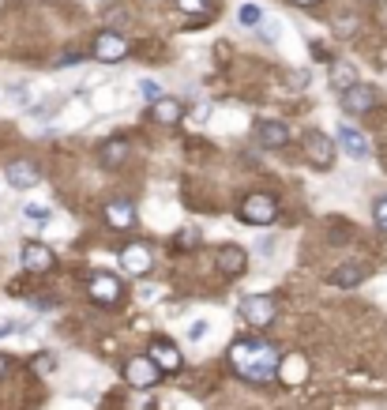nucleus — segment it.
Returning a JSON list of instances; mask_svg holds the SVG:
<instances>
[{"label": "nucleus", "instance_id": "f257e3e1", "mask_svg": "<svg viewBox=\"0 0 387 410\" xmlns=\"http://www.w3.org/2000/svg\"><path fill=\"white\" fill-rule=\"evenodd\" d=\"M230 365L237 377L252 380V384H271L282 373V354L263 339H241L230 347Z\"/></svg>", "mask_w": 387, "mask_h": 410}, {"label": "nucleus", "instance_id": "f03ea898", "mask_svg": "<svg viewBox=\"0 0 387 410\" xmlns=\"http://www.w3.org/2000/svg\"><path fill=\"white\" fill-rule=\"evenodd\" d=\"M278 215V204H275V196H267V192H252L241 200V207H237V219L248 222V226H271Z\"/></svg>", "mask_w": 387, "mask_h": 410}, {"label": "nucleus", "instance_id": "7ed1b4c3", "mask_svg": "<svg viewBox=\"0 0 387 410\" xmlns=\"http://www.w3.org/2000/svg\"><path fill=\"white\" fill-rule=\"evenodd\" d=\"M304 158L316 166V169H331L335 166V140L324 136V132H304Z\"/></svg>", "mask_w": 387, "mask_h": 410}, {"label": "nucleus", "instance_id": "20e7f679", "mask_svg": "<svg viewBox=\"0 0 387 410\" xmlns=\"http://www.w3.org/2000/svg\"><path fill=\"white\" fill-rule=\"evenodd\" d=\"M124 57H128V38H124V34L110 31V26L95 34V61L117 64V61H124Z\"/></svg>", "mask_w": 387, "mask_h": 410}, {"label": "nucleus", "instance_id": "39448f33", "mask_svg": "<svg viewBox=\"0 0 387 410\" xmlns=\"http://www.w3.org/2000/svg\"><path fill=\"white\" fill-rule=\"evenodd\" d=\"M121 298H124V286H121V279H117V275H110V271H98L95 279H90V301H95V305H102V309H113Z\"/></svg>", "mask_w": 387, "mask_h": 410}, {"label": "nucleus", "instance_id": "423d86ee", "mask_svg": "<svg viewBox=\"0 0 387 410\" xmlns=\"http://www.w3.org/2000/svg\"><path fill=\"white\" fill-rule=\"evenodd\" d=\"M121 268L128 275H136V279H143L147 271L154 268V253H151V245H143V241H128L121 248Z\"/></svg>", "mask_w": 387, "mask_h": 410}, {"label": "nucleus", "instance_id": "0eeeda50", "mask_svg": "<svg viewBox=\"0 0 387 410\" xmlns=\"http://www.w3.org/2000/svg\"><path fill=\"white\" fill-rule=\"evenodd\" d=\"M158 377H162V369L154 365L151 354H147V358H128L124 362V380L132 388H154Z\"/></svg>", "mask_w": 387, "mask_h": 410}, {"label": "nucleus", "instance_id": "6e6552de", "mask_svg": "<svg viewBox=\"0 0 387 410\" xmlns=\"http://www.w3.org/2000/svg\"><path fill=\"white\" fill-rule=\"evenodd\" d=\"M241 316L248 320V327H267L275 320V298H267V294L241 298Z\"/></svg>", "mask_w": 387, "mask_h": 410}, {"label": "nucleus", "instance_id": "1a4fd4ad", "mask_svg": "<svg viewBox=\"0 0 387 410\" xmlns=\"http://www.w3.org/2000/svg\"><path fill=\"white\" fill-rule=\"evenodd\" d=\"M342 110L346 113H354V117H361V113H369L372 105H376V90H372L369 83H354L350 90H342Z\"/></svg>", "mask_w": 387, "mask_h": 410}, {"label": "nucleus", "instance_id": "9d476101", "mask_svg": "<svg viewBox=\"0 0 387 410\" xmlns=\"http://www.w3.org/2000/svg\"><path fill=\"white\" fill-rule=\"evenodd\" d=\"M19 260H23V268H26V271H38V275L57 268V256H53V248H49V245H42V241L23 245V256H19Z\"/></svg>", "mask_w": 387, "mask_h": 410}, {"label": "nucleus", "instance_id": "9b49d317", "mask_svg": "<svg viewBox=\"0 0 387 410\" xmlns=\"http://www.w3.org/2000/svg\"><path fill=\"white\" fill-rule=\"evenodd\" d=\"M151 358H154V365L162 369V373H177L181 369V350H177V342H169L166 335L151 339Z\"/></svg>", "mask_w": 387, "mask_h": 410}, {"label": "nucleus", "instance_id": "f8f14e48", "mask_svg": "<svg viewBox=\"0 0 387 410\" xmlns=\"http://www.w3.org/2000/svg\"><path fill=\"white\" fill-rule=\"evenodd\" d=\"M4 181L11 184V189L26 192V189H34V184H38V166L26 162V158H16V162L4 166Z\"/></svg>", "mask_w": 387, "mask_h": 410}, {"label": "nucleus", "instance_id": "ddd939ff", "mask_svg": "<svg viewBox=\"0 0 387 410\" xmlns=\"http://www.w3.org/2000/svg\"><path fill=\"white\" fill-rule=\"evenodd\" d=\"M215 260H218V268L226 275H241L248 268V256H245V248L241 245H218L215 248Z\"/></svg>", "mask_w": 387, "mask_h": 410}, {"label": "nucleus", "instance_id": "4468645a", "mask_svg": "<svg viewBox=\"0 0 387 410\" xmlns=\"http://www.w3.org/2000/svg\"><path fill=\"white\" fill-rule=\"evenodd\" d=\"M105 222H110L113 230H132L136 226V207L128 200H110L105 204Z\"/></svg>", "mask_w": 387, "mask_h": 410}, {"label": "nucleus", "instance_id": "2eb2a0df", "mask_svg": "<svg viewBox=\"0 0 387 410\" xmlns=\"http://www.w3.org/2000/svg\"><path fill=\"white\" fill-rule=\"evenodd\" d=\"M256 140L263 143V147H286L290 128L282 121H256Z\"/></svg>", "mask_w": 387, "mask_h": 410}, {"label": "nucleus", "instance_id": "dca6fc26", "mask_svg": "<svg viewBox=\"0 0 387 410\" xmlns=\"http://www.w3.org/2000/svg\"><path fill=\"white\" fill-rule=\"evenodd\" d=\"M339 147L350 154V158H357V162H361V158H369V140H365L357 128H350V125L339 128Z\"/></svg>", "mask_w": 387, "mask_h": 410}, {"label": "nucleus", "instance_id": "f3484780", "mask_svg": "<svg viewBox=\"0 0 387 410\" xmlns=\"http://www.w3.org/2000/svg\"><path fill=\"white\" fill-rule=\"evenodd\" d=\"M151 117H154V121L158 125H177L181 121V117H184V105L177 102V98H158V102H151Z\"/></svg>", "mask_w": 387, "mask_h": 410}, {"label": "nucleus", "instance_id": "a211bd4d", "mask_svg": "<svg viewBox=\"0 0 387 410\" xmlns=\"http://www.w3.org/2000/svg\"><path fill=\"white\" fill-rule=\"evenodd\" d=\"M124 158H128V143H124V140H105L102 147H98V162H102L105 169L124 166Z\"/></svg>", "mask_w": 387, "mask_h": 410}, {"label": "nucleus", "instance_id": "6ab92c4d", "mask_svg": "<svg viewBox=\"0 0 387 410\" xmlns=\"http://www.w3.org/2000/svg\"><path fill=\"white\" fill-rule=\"evenodd\" d=\"M354 83H361V79H357V68H354V64H346V61H339L335 68H331V87L342 95V90H350Z\"/></svg>", "mask_w": 387, "mask_h": 410}, {"label": "nucleus", "instance_id": "aec40b11", "mask_svg": "<svg viewBox=\"0 0 387 410\" xmlns=\"http://www.w3.org/2000/svg\"><path fill=\"white\" fill-rule=\"evenodd\" d=\"M361 279H365V263H357V260L342 263V268L331 275V283H335V286H357Z\"/></svg>", "mask_w": 387, "mask_h": 410}, {"label": "nucleus", "instance_id": "412c9836", "mask_svg": "<svg viewBox=\"0 0 387 410\" xmlns=\"http://www.w3.org/2000/svg\"><path fill=\"white\" fill-rule=\"evenodd\" d=\"M184 16H196V19H207L211 16V0H173Z\"/></svg>", "mask_w": 387, "mask_h": 410}, {"label": "nucleus", "instance_id": "4be33fe9", "mask_svg": "<svg viewBox=\"0 0 387 410\" xmlns=\"http://www.w3.org/2000/svg\"><path fill=\"white\" fill-rule=\"evenodd\" d=\"M237 19H241L245 26H260L263 23V11L256 4H241V11H237Z\"/></svg>", "mask_w": 387, "mask_h": 410}, {"label": "nucleus", "instance_id": "5701e85b", "mask_svg": "<svg viewBox=\"0 0 387 410\" xmlns=\"http://www.w3.org/2000/svg\"><path fill=\"white\" fill-rule=\"evenodd\" d=\"M139 95H143L147 102H158V98H162V83H154V79H143V83H139Z\"/></svg>", "mask_w": 387, "mask_h": 410}, {"label": "nucleus", "instance_id": "b1692460", "mask_svg": "<svg viewBox=\"0 0 387 410\" xmlns=\"http://www.w3.org/2000/svg\"><path fill=\"white\" fill-rule=\"evenodd\" d=\"M372 219H376V226L387 233V196H380L376 207H372Z\"/></svg>", "mask_w": 387, "mask_h": 410}, {"label": "nucleus", "instance_id": "393cba45", "mask_svg": "<svg viewBox=\"0 0 387 410\" xmlns=\"http://www.w3.org/2000/svg\"><path fill=\"white\" fill-rule=\"evenodd\" d=\"M23 215L31 219V222H46V219H49V211H46V207H38V204H31V207H23Z\"/></svg>", "mask_w": 387, "mask_h": 410}, {"label": "nucleus", "instance_id": "a878e982", "mask_svg": "<svg viewBox=\"0 0 387 410\" xmlns=\"http://www.w3.org/2000/svg\"><path fill=\"white\" fill-rule=\"evenodd\" d=\"M203 335H207V320H196V324L189 327V339H192V342H199Z\"/></svg>", "mask_w": 387, "mask_h": 410}, {"label": "nucleus", "instance_id": "bb28decb", "mask_svg": "<svg viewBox=\"0 0 387 410\" xmlns=\"http://www.w3.org/2000/svg\"><path fill=\"white\" fill-rule=\"evenodd\" d=\"M83 57L79 53H64V57H57V68H72V64H79Z\"/></svg>", "mask_w": 387, "mask_h": 410}, {"label": "nucleus", "instance_id": "cd10ccee", "mask_svg": "<svg viewBox=\"0 0 387 410\" xmlns=\"http://www.w3.org/2000/svg\"><path fill=\"white\" fill-rule=\"evenodd\" d=\"M177 245H184V248H192V245H196V230H184V233L177 237Z\"/></svg>", "mask_w": 387, "mask_h": 410}, {"label": "nucleus", "instance_id": "c85d7f7f", "mask_svg": "<svg viewBox=\"0 0 387 410\" xmlns=\"http://www.w3.org/2000/svg\"><path fill=\"white\" fill-rule=\"evenodd\" d=\"M8 369H11V362L4 358V354H0V380H4V377H8Z\"/></svg>", "mask_w": 387, "mask_h": 410}, {"label": "nucleus", "instance_id": "c756f323", "mask_svg": "<svg viewBox=\"0 0 387 410\" xmlns=\"http://www.w3.org/2000/svg\"><path fill=\"white\" fill-rule=\"evenodd\" d=\"M293 4H301V8H316L319 0H293Z\"/></svg>", "mask_w": 387, "mask_h": 410}]
</instances>
